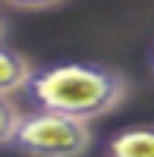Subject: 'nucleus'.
I'll list each match as a JSON object with an SVG mask.
<instances>
[{
    "mask_svg": "<svg viewBox=\"0 0 154 157\" xmlns=\"http://www.w3.org/2000/svg\"><path fill=\"white\" fill-rule=\"evenodd\" d=\"M25 116L19 110V104H13V94H3V116H0V138H3V148H13L16 145V135L25 123Z\"/></svg>",
    "mask_w": 154,
    "mask_h": 157,
    "instance_id": "39448f33",
    "label": "nucleus"
},
{
    "mask_svg": "<svg viewBox=\"0 0 154 157\" xmlns=\"http://www.w3.org/2000/svg\"><path fill=\"white\" fill-rule=\"evenodd\" d=\"M104 157H154V126H126L104 145Z\"/></svg>",
    "mask_w": 154,
    "mask_h": 157,
    "instance_id": "7ed1b4c3",
    "label": "nucleus"
},
{
    "mask_svg": "<svg viewBox=\"0 0 154 157\" xmlns=\"http://www.w3.org/2000/svg\"><path fill=\"white\" fill-rule=\"evenodd\" d=\"M91 141V120L38 107L25 116L13 148L25 157H85Z\"/></svg>",
    "mask_w": 154,
    "mask_h": 157,
    "instance_id": "f03ea898",
    "label": "nucleus"
},
{
    "mask_svg": "<svg viewBox=\"0 0 154 157\" xmlns=\"http://www.w3.org/2000/svg\"><path fill=\"white\" fill-rule=\"evenodd\" d=\"M25 91L32 94L35 107L98 120L126 101L129 82L120 69L104 63H57L38 69Z\"/></svg>",
    "mask_w": 154,
    "mask_h": 157,
    "instance_id": "f257e3e1",
    "label": "nucleus"
},
{
    "mask_svg": "<svg viewBox=\"0 0 154 157\" xmlns=\"http://www.w3.org/2000/svg\"><path fill=\"white\" fill-rule=\"evenodd\" d=\"M60 3L63 0H6V6H13V10H50Z\"/></svg>",
    "mask_w": 154,
    "mask_h": 157,
    "instance_id": "423d86ee",
    "label": "nucleus"
},
{
    "mask_svg": "<svg viewBox=\"0 0 154 157\" xmlns=\"http://www.w3.org/2000/svg\"><path fill=\"white\" fill-rule=\"evenodd\" d=\"M32 78H35V66L29 63V57L3 44V50H0V94L25 91Z\"/></svg>",
    "mask_w": 154,
    "mask_h": 157,
    "instance_id": "20e7f679",
    "label": "nucleus"
}]
</instances>
